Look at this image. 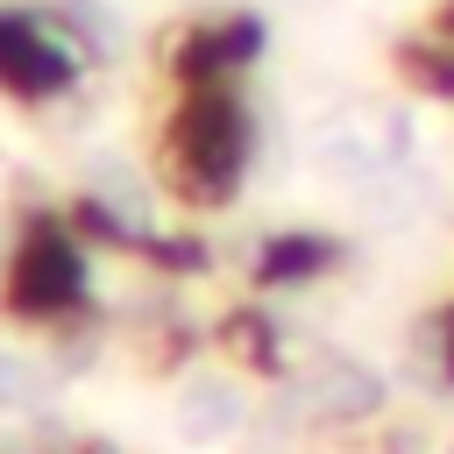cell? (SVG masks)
<instances>
[{
  "instance_id": "obj_1",
  "label": "cell",
  "mask_w": 454,
  "mask_h": 454,
  "mask_svg": "<svg viewBox=\"0 0 454 454\" xmlns=\"http://www.w3.org/2000/svg\"><path fill=\"white\" fill-rule=\"evenodd\" d=\"M241 419H248V390L234 376H220V369L184 376V390H177V433L192 447H220L227 433H241Z\"/></svg>"
},
{
  "instance_id": "obj_2",
  "label": "cell",
  "mask_w": 454,
  "mask_h": 454,
  "mask_svg": "<svg viewBox=\"0 0 454 454\" xmlns=\"http://www.w3.org/2000/svg\"><path fill=\"white\" fill-rule=\"evenodd\" d=\"M305 397H312V411H333V419H369V411L383 404V376H376V369H362L355 355H326V362L305 376Z\"/></svg>"
},
{
  "instance_id": "obj_3",
  "label": "cell",
  "mask_w": 454,
  "mask_h": 454,
  "mask_svg": "<svg viewBox=\"0 0 454 454\" xmlns=\"http://www.w3.org/2000/svg\"><path fill=\"white\" fill-rule=\"evenodd\" d=\"M35 390H43V376L21 355H0V397H35Z\"/></svg>"
}]
</instances>
